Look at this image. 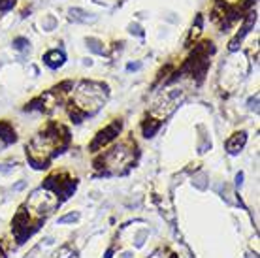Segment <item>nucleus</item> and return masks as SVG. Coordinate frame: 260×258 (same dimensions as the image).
<instances>
[{
  "instance_id": "obj_7",
  "label": "nucleus",
  "mask_w": 260,
  "mask_h": 258,
  "mask_svg": "<svg viewBox=\"0 0 260 258\" xmlns=\"http://www.w3.org/2000/svg\"><path fill=\"white\" fill-rule=\"evenodd\" d=\"M4 145H6V142H4V140H2V136H0V149L4 147Z\"/></svg>"
},
{
  "instance_id": "obj_3",
  "label": "nucleus",
  "mask_w": 260,
  "mask_h": 258,
  "mask_svg": "<svg viewBox=\"0 0 260 258\" xmlns=\"http://www.w3.org/2000/svg\"><path fill=\"white\" fill-rule=\"evenodd\" d=\"M55 147H57V134H38L30 142L28 151H30L32 158L44 160L51 151H55Z\"/></svg>"
},
{
  "instance_id": "obj_6",
  "label": "nucleus",
  "mask_w": 260,
  "mask_h": 258,
  "mask_svg": "<svg viewBox=\"0 0 260 258\" xmlns=\"http://www.w3.org/2000/svg\"><path fill=\"white\" fill-rule=\"evenodd\" d=\"M151 258H168V254H166L164 251H156Z\"/></svg>"
},
{
  "instance_id": "obj_2",
  "label": "nucleus",
  "mask_w": 260,
  "mask_h": 258,
  "mask_svg": "<svg viewBox=\"0 0 260 258\" xmlns=\"http://www.w3.org/2000/svg\"><path fill=\"white\" fill-rule=\"evenodd\" d=\"M59 206V198L51 192V190H47V188H38V190H34L30 194V198L26 202V207L32 211L34 215H38V217H46V215L53 213L55 209Z\"/></svg>"
},
{
  "instance_id": "obj_4",
  "label": "nucleus",
  "mask_w": 260,
  "mask_h": 258,
  "mask_svg": "<svg viewBox=\"0 0 260 258\" xmlns=\"http://www.w3.org/2000/svg\"><path fill=\"white\" fill-rule=\"evenodd\" d=\"M106 160H108V164H110V166H113V168H117V166L124 164V162L128 160V153H126V149H124V145H121V147H115V149H113V151H111L110 155L106 156Z\"/></svg>"
},
{
  "instance_id": "obj_5",
  "label": "nucleus",
  "mask_w": 260,
  "mask_h": 258,
  "mask_svg": "<svg viewBox=\"0 0 260 258\" xmlns=\"http://www.w3.org/2000/svg\"><path fill=\"white\" fill-rule=\"evenodd\" d=\"M79 215L78 213H72V215H66V217H60L59 222L60 224H66V222H72V220H78Z\"/></svg>"
},
{
  "instance_id": "obj_1",
  "label": "nucleus",
  "mask_w": 260,
  "mask_h": 258,
  "mask_svg": "<svg viewBox=\"0 0 260 258\" xmlns=\"http://www.w3.org/2000/svg\"><path fill=\"white\" fill-rule=\"evenodd\" d=\"M106 98H108V87L94 81L79 83L74 92V104L87 113H94L96 110H100L104 106Z\"/></svg>"
}]
</instances>
